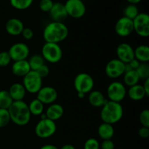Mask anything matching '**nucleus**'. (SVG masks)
Instances as JSON below:
<instances>
[{"label": "nucleus", "instance_id": "9d476101", "mask_svg": "<svg viewBox=\"0 0 149 149\" xmlns=\"http://www.w3.org/2000/svg\"><path fill=\"white\" fill-rule=\"evenodd\" d=\"M134 31L141 37L149 36V15L147 13H140L133 20Z\"/></svg>", "mask_w": 149, "mask_h": 149}, {"label": "nucleus", "instance_id": "f3484780", "mask_svg": "<svg viewBox=\"0 0 149 149\" xmlns=\"http://www.w3.org/2000/svg\"><path fill=\"white\" fill-rule=\"evenodd\" d=\"M48 13L49 14L52 20L56 22H63V20L68 17L64 4H62L59 1L54 2L52 9Z\"/></svg>", "mask_w": 149, "mask_h": 149}, {"label": "nucleus", "instance_id": "2f4dec72", "mask_svg": "<svg viewBox=\"0 0 149 149\" xmlns=\"http://www.w3.org/2000/svg\"><path fill=\"white\" fill-rule=\"evenodd\" d=\"M11 122L8 109H0V128L7 127Z\"/></svg>", "mask_w": 149, "mask_h": 149}, {"label": "nucleus", "instance_id": "6e6552de", "mask_svg": "<svg viewBox=\"0 0 149 149\" xmlns=\"http://www.w3.org/2000/svg\"><path fill=\"white\" fill-rule=\"evenodd\" d=\"M108 100L116 103H120L127 96L126 86L119 81H112L107 87Z\"/></svg>", "mask_w": 149, "mask_h": 149}, {"label": "nucleus", "instance_id": "4be33fe9", "mask_svg": "<svg viewBox=\"0 0 149 149\" xmlns=\"http://www.w3.org/2000/svg\"><path fill=\"white\" fill-rule=\"evenodd\" d=\"M127 95L134 101H140L147 97L143 85L139 84L129 87L128 90H127Z\"/></svg>", "mask_w": 149, "mask_h": 149}, {"label": "nucleus", "instance_id": "aec40b11", "mask_svg": "<svg viewBox=\"0 0 149 149\" xmlns=\"http://www.w3.org/2000/svg\"><path fill=\"white\" fill-rule=\"evenodd\" d=\"M107 101L108 99L99 90H92L88 95V102L93 107L102 108Z\"/></svg>", "mask_w": 149, "mask_h": 149}, {"label": "nucleus", "instance_id": "c03bdc74", "mask_svg": "<svg viewBox=\"0 0 149 149\" xmlns=\"http://www.w3.org/2000/svg\"><path fill=\"white\" fill-rule=\"evenodd\" d=\"M60 149H76V148L71 144H65V145L63 146Z\"/></svg>", "mask_w": 149, "mask_h": 149}, {"label": "nucleus", "instance_id": "ddd939ff", "mask_svg": "<svg viewBox=\"0 0 149 149\" xmlns=\"http://www.w3.org/2000/svg\"><path fill=\"white\" fill-rule=\"evenodd\" d=\"M114 30L116 34L120 37H127L134 32L133 21L123 16L116 21Z\"/></svg>", "mask_w": 149, "mask_h": 149}, {"label": "nucleus", "instance_id": "a878e982", "mask_svg": "<svg viewBox=\"0 0 149 149\" xmlns=\"http://www.w3.org/2000/svg\"><path fill=\"white\" fill-rule=\"evenodd\" d=\"M28 106H29V109L31 114L33 116H41L44 113L45 105L37 98L32 100L30 103L28 104Z\"/></svg>", "mask_w": 149, "mask_h": 149}, {"label": "nucleus", "instance_id": "0eeeda50", "mask_svg": "<svg viewBox=\"0 0 149 149\" xmlns=\"http://www.w3.org/2000/svg\"><path fill=\"white\" fill-rule=\"evenodd\" d=\"M43 79L35 71H30L23 77V85L26 92L31 94H36L42 86Z\"/></svg>", "mask_w": 149, "mask_h": 149}, {"label": "nucleus", "instance_id": "72a5a7b5", "mask_svg": "<svg viewBox=\"0 0 149 149\" xmlns=\"http://www.w3.org/2000/svg\"><path fill=\"white\" fill-rule=\"evenodd\" d=\"M84 149H100V143L96 138H90L84 143Z\"/></svg>", "mask_w": 149, "mask_h": 149}, {"label": "nucleus", "instance_id": "393cba45", "mask_svg": "<svg viewBox=\"0 0 149 149\" xmlns=\"http://www.w3.org/2000/svg\"><path fill=\"white\" fill-rule=\"evenodd\" d=\"M122 77H123V84L129 87L138 84L141 80L135 70H131L127 72H125Z\"/></svg>", "mask_w": 149, "mask_h": 149}, {"label": "nucleus", "instance_id": "cd10ccee", "mask_svg": "<svg viewBox=\"0 0 149 149\" xmlns=\"http://www.w3.org/2000/svg\"><path fill=\"white\" fill-rule=\"evenodd\" d=\"M29 63L30 65V68L31 71H36L39 68H40L42 65L45 64V60L42 58L41 55H32L29 60Z\"/></svg>", "mask_w": 149, "mask_h": 149}, {"label": "nucleus", "instance_id": "412c9836", "mask_svg": "<svg viewBox=\"0 0 149 149\" xmlns=\"http://www.w3.org/2000/svg\"><path fill=\"white\" fill-rule=\"evenodd\" d=\"M10 96L13 98V101H20L23 100L26 95V90L23 87L22 83L16 82L12 84L8 90Z\"/></svg>", "mask_w": 149, "mask_h": 149}, {"label": "nucleus", "instance_id": "37998d69", "mask_svg": "<svg viewBox=\"0 0 149 149\" xmlns=\"http://www.w3.org/2000/svg\"><path fill=\"white\" fill-rule=\"evenodd\" d=\"M39 149H59L58 147H56L55 146L52 145V144H46V145H44L43 146L41 147Z\"/></svg>", "mask_w": 149, "mask_h": 149}, {"label": "nucleus", "instance_id": "f704fd0d", "mask_svg": "<svg viewBox=\"0 0 149 149\" xmlns=\"http://www.w3.org/2000/svg\"><path fill=\"white\" fill-rule=\"evenodd\" d=\"M12 60L7 51L0 52V67H6L11 63Z\"/></svg>", "mask_w": 149, "mask_h": 149}, {"label": "nucleus", "instance_id": "bb28decb", "mask_svg": "<svg viewBox=\"0 0 149 149\" xmlns=\"http://www.w3.org/2000/svg\"><path fill=\"white\" fill-rule=\"evenodd\" d=\"M13 103L8 90H0V109H8Z\"/></svg>", "mask_w": 149, "mask_h": 149}, {"label": "nucleus", "instance_id": "39448f33", "mask_svg": "<svg viewBox=\"0 0 149 149\" xmlns=\"http://www.w3.org/2000/svg\"><path fill=\"white\" fill-rule=\"evenodd\" d=\"M42 58L45 61L50 63H57L63 58L62 48L59 44L45 42L42 47Z\"/></svg>", "mask_w": 149, "mask_h": 149}, {"label": "nucleus", "instance_id": "79ce46f5", "mask_svg": "<svg viewBox=\"0 0 149 149\" xmlns=\"http://www.w3.org/2000/svg\"><path fill=\"white\" fill-rule=\"evenodd\" d=\"M143 87L144 90L146 92V94L147 97H148L149 95V79L144 80L143 84Z\"/></svg>", "mask_w": 149, "mask_h": 149}, {"label": "nucleus", "instance_id": "6ab92c4d", "mask_svg": "<svg viewBox=\"0 0 149 149\" xmlns=\"http://www.w3.org/2000/svg\"><path fill=\"white\" fill-rule=\"evenodd\" d=\"M12 73L13 75L17 77H24L31 70L28 60L15 61L11 67Z\"/></svg>", "mask_w": 149, "mask_h": 149}, {"label": "nucleus", "instance_id": "e433bc0d", "mask_svg": "<svg viewBox=\"0 0 149 149\" xmlns=\"http://www.w3.org/2000/svg\"><path fill=\"white\" fill-rule=\"evenodd\" d=\"M35 71H36V72L38 73V74H39L42 79L45 78V77H47L49 74V67H48V65H46L45 63L44 64V65H42L40 68H39Z\"/></svg>", "mask_w": 149, "mask_h": 149}, {"label": "nucleus", "instance_id": "c85d7f7f", "mask_svg": "<svg viewBox=\"0 0 149 149\" xmlns=\"http://www.w3.org/2000/svg\"><path fill=\"white\" fill-rule=\"evenodd\" d=\"M10 2L13 8L17 10H25L31 6L33 0H10Z\"/></svg>", "mask_w": 149, "mask_h": 149}, {"label": "nucleus", "instance_id": "7ed1b4c3", "mask_svg": "<svg viewBox=\"0 0 149 149\" xmlns=\"http://www.w3.org/2000/svg\"><path fill=\"white\" fill-rule=\"evenodd\" d=\"M124 115V109L120 103L108 100L106 104L101 108L100 119L105 123L114 125L120 122Z\"/></svg>", "mask_w": 149, "mask_h": 149}, {"label": "nucleus", "instance_id": "dca6fc26", "mask_svg": "<svg viewBox=\"0 0 149 149\" xmlns=\"http://www.w3.org/2000/svg\"><path fill=\"white\" fill-rule=\"evenodd\" d=\"M25 26L21 20L16 17L9 19L5 24V30L9 35L17 36L21 35Z\"/></svg>", "mask_w": 149, "mask_h": 149}, {"label": "nucleus", "instance_id": "c756f323", "mask_svg": "<svg viewBox=\"0 0 149 149\" xmlns=\"http://www.w3.org/2000/svg\"><path fill=\"white\" fill-rule=\"evenodd\" d=\"M139 9L135 4H129L124 10V16L133 20L139 14Z\"/></svg>", "mask_w": 149, "mask_h": 149}, {"label": "nucleus", "instance_id": "b1692460", "mask_svg": "<svg viewBox=\"0 0 149 149\" xmlns=\"http://www.w3.org/2000/svg\"><path fill=\"white\" fill-rule=\"evenodd\" d=\"M135 58L140 63H148L149 47L146 45H141L134 49Z\"/></svg>", "mask_w": 149, "mask_h": 149}, {"label": "nucleus", "instance_id": "7c9ffc66", "mask_svg": "<svg viewBox=\"0 0 149 149\" xmlns=\"http://www.w3.org/2000/svg\"><path fill=\"white\" fill-rule=\"evenodd\" d=\"M135 71L140 79L146 80L149 79V64L148 63H141L138 68Z\"/></svg>", "mask_w": 149, "mask_h": 149}, {"label": "nucleus", "instance_id": "49530a36", "mask_svg": "<svg viewBox=\"0 0 149 149\" xmlns=\"http://www.w3.org/2000/svg\"><path fill=\"white\" fill-rule=\"evenodd\" d=\"M84 96H85V95L83 94V93H77V97H78L79 99H83L84 97Z\"/></svg>", "mask_w": 149, "mask_h": 149}, {"label": "nucleus", "instance_id": "f257e3e1", "mask_svg": "<svg viewBox=\"0 0 149 149\" xmlns=\"http://www.w3.org/2000/svg\"><path fill=\"white\" fill-rule=\"evenodd\" d=\"M68 28L65 23L52 21L48 23L44 29L43 38L45 42L59 44L68 37Z\"/></svg>", "mask_w": 149, "mask_h": 149}, {"label": "nucleus", "instance_id": "473e14b6", "mask_svg": "<svg viewBox=\"0 0 149 149\" xmlns=\"http://www.w3.org/2000/svg\"><path fill=\"white\" fill-rule=\"evenodd\" d=\"M139 121L142 127H149V110L144 109L140 113Z\"/></svg>", "mask_w": 149, "mask_h": 149}, {"label": "nucleus", "instance_id": "4c0bfd02", "mask_svg": "<svg viewBox=\"0 0 149 149\" xmlns=\"http://www.w3.org/2000/svg\"><path fill=\"white\" fill-rule=\"evenodd\" d=\"M100 149H115V144L112 140H104L100 143Z\"/></svg>", "mask_w": 149, "mask_h": 149}, {"label": "nucleus", "instance_id": "4468645a", "mask_svg": "<svg viewBox=\"0 0 149 149\" xmlns=\"http://www.w3.org/2000/svg\"><path fill=\"white\" fill-rule=\"evenodd\" d=\"M36 95V98L44 105H50L55 103L58 96L56 89L51 86L42 87Z\"/></svg>", "mask_w": 149, "mask_h": 149}, {"label": "nucleus", "instance_id": "58836bf2", "mask_svg": "<svg viewBox=\"0 0 149 149\" xmlns=\"http://www.w3.org/2000/svg\"><path fill=\"white\" fill-rule=\"evenodd\" d=\"M22 36L26 40H30L33 37V31L31 28L25 27L21 33Z\"/></svg>", "mask_w": 149, "mask_h": 149}, {"label": "nucleus", "instance_id": "9b49d317", "mask_svg": "<svg viewBox=\"0 0 149 149\" xmlns=\"http://www.w3.org/2000/svg\"><path fill=\"white\" fill-rule=\"evenodd\" d=\"M11 60L14 62L27 60L30 54V49L26 44L17 42L12 45L7 51Z\"/></svg>", "mask_w": 149, "mask_h": 149}, {"label": "nucleus", "instance_id": "1a4fd4ad", "mask_svg": "<svg viewBox=\"0 0 149 149\" xmlns=\"http://www.w3.org/2000/svg\"><path fill=\"white\" fill-rule=\"evenodd\" d=\"M64 6L68 16L73 18H81L86 13V6L82 0H67Z\"/></svg>", "mask_w": 149, "mask_h": 149}, {"label": "nucleus", "instance_id": "ea45409f", "mask_svg": "<svg viewBox=\"0 0 149 149\" xmlns=\"http://www.w3.org/2000/svg\"><path fill=\"white\" fill-rule=\"evenodd\" d=\"M138 135L142 139H147L149 137V127H142L138 130Z\"/></svg>", "mask_w": 149, "mask_h": 149}, {"label": "nucleus", "instance_id": "c9c22d12", "mask_svg": "<svg viewBox=\"0 0 149 149\" xmlns=\"http://www.w3.org/2000/svg\"><path fill=\"white\" fill-rule=\"evenodd\" d=\"M54 2L52 0H40L39 3V7L44 13H49L53 6Z\"/></svg>", "mask_w": 149, "mask_h": 149}, {"label": "nucleus", "instance_id": "a211bd4d", "mask_svg": "<svg viewBox=\"0 0 149 149\" xmlns=\"http://www.w3.org/2000/svg\"><path fill=\"white\" fill-rule=\"evenodd\" d=\"M64 114V109L59 103H54L49 105L47 110L45 111V115L47 119L56 122L57 120L62 118Z\"/></svg>", "mask_w": 149, "mask_h": 149}, {"label": "nucleus", "instance_id": "5701e85b", "mask_svg": "<svg viewBox=\"0 0 149 149\" xmlns=\"http://www.w3.org/2000/svg\"><path fill=\"white\" fill-rule=\"evenodd\" d=\"M97 134L103 141L111 140L114 135V128L112 125L102 122L97 128Z\"/></svg>", "mask_w": 149, "mask_h": 149}, {"label": "nucleus", "instance_id": "f8f14e48", "mask_svg": "<svg viewBox=\"0 0 149 149\" xmlns=\"http://www.w3.org/2000/svg\"><path fill=\"white\" fill-rule=\"evenodd\" d=\"M125 72V64L117 58L111 59L107 63L105 68V73L111 79H118L122 77Z\"/></svg>", "mask_w": 149, "mask_h": 149}, {"label": "nucleus", "instance_id": "2eb2a0df", "mask_svg": "<svg viewBox=\"0 0 149 149\" xmlns=\"http://www.w3.org/2000/svg\"><path fill=\"white\" fill-rule=\"evenodd\" d=\"M116 53L117 59L125 64L128 63L135 58L134 48L130 44L126 42H123L118 45Z\"/></svg>", "mask_w": 149, "mask_h": 149}, {"label": "nucleus", "instance_id": "423d86ee", "mask_svg": "<svg viewBox=\"0 0 149 149\" xmlns=\"http://www.w3.org/2000/svg\"><path fill=\"white\" fill-rule=\"evenodd\" d=\"M94 86V79L91 75L87 73H79L74 78V87L77 93L89 94L93 90Z\"/></svg>", "mask_w": 149, "mask_h": 149}, {"label": "nucleus", "instance_id": "f03ea898", "mask_svg": "<svg viewBox=\"0 0 149 149\" xmlns=\"http://www.w3.org/2000/svg\"><path fill=\"white\" fill-rule=\"evenodd\" d=\"M8 111L11 122L17 126H25L30 122L31 114L29 106L24 100L13 101Z\"/></svg>", "mask_w": 149, "mask_h": 149}, {"label": "nucleus", "instance_id": "20e7f679", "mask_svg": "<svg viewBox=\"0 0 149 149\" xmlns=\"http://www.w3.org/2000/svg\"><path fill=\"white\" fill-rule=\"evenodd\" d=\"M35 126V134L42 139H46L55 135L57 130V125L55 122L47 119L45 113Z\"/></svg>", "mask_w": 149, "mask_h": 149}, {"label": "nucleus", "instance_id": "a19ab883", "mask_svg": "<svg viewBox=\"0 0 149 149\" xmlns=\"http://www.w3.org/2000/svg\"><path fill=\"white\" fill-rule=\"evenodd\" d=\"M128 64H129V65L130 66L131 69H132V70H136L137 68H138V66L140 65L141 63H140L139 61H138V60H136L135 58H134V59L132 60L130 62L128 63Z\"/></svg>", "mask_w": 149, "mask_h": 149}, {"label": "nucleus", "instance_id": "a18cd8bd", "mask_svg": "<svg viewBox=\"0 0 149 149\" xmlns=\"http://www.w3.org/2000/svg\"><path fill=\"white\" fill-rule=\"evenodd\" d=\"M127 2L130 4H135V5H137L138 4H139L142 0H127Z\"/></svg>", "mask_w": 149, "mask_h": 149}]
</instances>
